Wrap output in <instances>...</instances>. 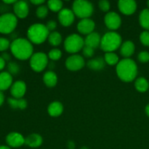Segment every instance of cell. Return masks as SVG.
I'll return each mask as SVG.
<instances>
[{
  "label": "cell",
  "mask_w": 149,
  "mask_h": 149,
  "mask_svg": "<svg viewBox=\"0 0 149 149\" xmlns=\"http://www.w3.org/2000/svg\"><path fill=\"white\" fill-rule=\"evenodd\" d=\"M48 8L53 13H59L63 10V2L60 0H49L47 1Z\"/></svg>",
  "instance_id": "obj_29"
},
{
  "label": "cell",
  "mask_w": 149,
  "mask_h": 149,
  "mask_svg": "<svg viewBox=\"0 0 149 149\" xmlns=\"http://www.w3.org/2000/svg\"><path fill=\"white\" fill-rule=\"evenodd\" d=\"M6 65V61L0 55V71H2Z\"/></svg>",
  "instance_id": "obj_41"
},
{
  "label": "cell",
  "mask_w": 149,
  "mask_h": 149,
  "mask_svg": "<svg viewBox=\"0 0 149 149\" xmlns=\"http://www.w3.org/2000/svg\"><path fill=\"white\" fill-rule=\"evenodd\" d=\"M26 92V84L25 81L22 80H17V81L13 82V85L10 87V94L12 97L14 98L20 99L23 98Z\"/></svg>",
  "instance_id": "obj_14"
},
{
  "label": "cell",
  "mask_w": 149,
  "mask_h": 149,
  "mask_svg": "<svg viewBox=\"0 0 149 149\" xmlns=\"http://www.w3.org/2000/svg\"><path fill=\"white\" fill-rule=\"evenodd\" d=\"M65 64L66 68L69 71H77L84 68L85 65V61L80 55L74 54L67 58Z\"/></svg>",
  "instance_id": "obj_9"
},
{
  "label": "cell",
  "mask_w": 149,
  "mask_h": 149,
  "mask_svg": "<svg viewBox=\"0 0 149 149\" xmlns=\"http://www.w3.org/2000/svg\"><path fill=\"white\" fill-rule=\"evenodd\" d=\"M138 59L141 63H148L149 61V52L148 51H141L138 54Z\"/></svg>",
  "instance_id": "obj_37"
},
{
  "label": "cell",
  "mask_w": 149,
  "mask_h": 149,
  "mask_svg": "<svg viewBox=\"0 0 149 149\" xmlns=\"http://www.w3.org/2000/svg\"><path fill=\"white\" fill-rule=\"evenodd\" d=\"M49 33L45 25L34 23L28 29L27 37L32 44L41 45L48 39Z\"/></svg>",
  "instance_id": "obj_3"
},
{
  "label": "cell",
  "mask_w": 149,
  "mask_h": 149,
  "mask_svg": "<svg viewBox=\"0 0 149 149\" xmlns=\"http://www.w3.org/2000/svg\"><path fill=\"white\" fill-rule=\"evenodd\" d=\"M45 26H46L47 29H48V31L49 32L55 31V29L57 28V22L53 20H50L47 23V24Z\"/></svg>",
  "instance_id": "obj_38"
},
{
  "label": "cell",
  "mask_w": 149,
  "mask_h": 149,
  "mask_svg": "<svg viewBox=\"0 0 149 149\" xmlns=\"http://www.w3.org/2000/svg\"><path fill=\"white\" fill-rule=\"evenodd\" d=\"M72 11L75 16L81 19L90 18L94 12V7L90 1L85 0H76L73 2Z\"/></svg>",
  "instance_id": "obj_5"
},
{
  "label": "cell",
  "mask_w": 149,
  "mask_h": 149,
  "mask_svg": "<svg viewBox=\"0 0 149 149\" xmlns=\"http://www.w3.org/2000/svg\"><path fill=\"white\" fill-rule=\"evenodd\" d=\"M104 58L102 57H97L94 59H90L87 63V65L90 69L93 71H101L106 65Z\"/></svg>",
  "instance_id": "obj_22"
},
{
  "label": "cell",
  "mask_w": 149,
  "mask_h": 149,
  "mask_svg": "<svg viewBox=\"0 0 149 149\" xmlns=\"http://www.w3.org/2000/svg\"><path fill=\"white\" fill-rule=\"evenodd\" d=\"M10 42L5 37H0V52H4L10 47Z\"/></svg>",
  "instance_id": "obj_33"
},
{
  "label": "cell",
  "mask_w": 149,
  "mask_h": 149,
  "mask_svg": "<svg viewBox=\"0 0 149 149\" xmlns=\"http://www.w3.org/2000/svg\"><path fill=\"white\" fill-rule=\"evenodd\" d=\"M13 11L17 18H26L29 13V4L26 1H17L13 4Z\"/></svg>",
  "instance_id": "obj_16"
},
{
  "label": "cell",
  "mask_w": 149,
  "mask_h": 149,
  "mask_svg": "<svg viewBox=\"0 0 149 149\" xmlns=\"http://www.w3.org/2000/svg\"><path fill=\"white\" fill-rule=\"evenodd\" d=\"M100 42H101V36L98 33L94 31L86 36L84 39V45L95 49L97 47H100Z\"/></svg>",
  "instance_id": "obj_20"
},
{
  "label": "cell",
  "mask_w": 149,
  "mask_h": 149,
  "mask_svg": "<svg viewBox=\"0 0 149 149\" xmlns=\"http://www.w3.org/2000/svg\"><path fill=\"white\" fill-rule=\"evenodd\" d=\"M139 23L146 31H149V9H143L139 15Z\"/></svg>",
  "instance_id": "obj_25"
},
{
  "label": "cell",
  "mask_w": 149,
  "mask_h": 149,
  "mask_svg": "<svg viewBox=\"0 0 149 149\" xmlns=\"http://www.w3.org/2000/svg\"><path fill=\"white\" fill-rule=\"evenodd\" d=\"M4 95L2 91H0V106H2V104L4 102Z\"/></svg>",
  "instance_id": "obj_43"
},
{
  "label": "cell",
  "mask_w": 149,
  "mask_h": 149,
  "mask_svg": "<svg viewBox=\"0 0 149 149\" xmlns=\"http://www.w3.org/2000/svg\"><path fill=\"white\" fill-rule=\"evenodd\" d=\"M13 84V77L8 71L0 72V91L10 89Z\"/></svg>",
  "instance_id": "obj_17"
},
{
  "label": "cell",
  "mask_w": 149,
  "mask_h": 149,
  "mask_svg": "<svg viewBox=\"0 0 149 149\" xmlns=\"http://www.w3.org/2000/svg\"><path fill=\"white\" fill-rule=\"evenodd\" d=\"M1 57L4 60V61L7 62V61H10V59H11V57H10V55L7 52H2L1 55Z\"/></svg>",
  "instance_id": "obj_39"
},
{
  "label": "cell",
  "mask_w": 149,
  "mask_h": 149,
  "mask_svg": "<svg viewBox=\"0 0 149 149\" xmlns=\"http://www.w3.org/2000/svg\"><path fill=\"white\" fill-rule=\"evenodd\" d=\"M48 42L49 45L52 47H58L62 42V36L58 31L50 32L48 36Z\"/></svg>",
  "instance_id": "obj_27"
},
{
  "label": "cell",
  "mask_w": 149,
  "mask_h": 149,
  "mask_svg": "<svg viewBox=\"0 0 149 149\" xmlns=\"http://www.w3.org/2000/svg\"><path fill=\"white\" fill-rule=\"evenodd\" d=\"M122 44V36L116 31H109L101 37L100 47L106 52H113L120 48Z\"/></svg>",
  "instance_id": "obj_4"
},
{
  "label": "cell",
  "mask_w": 149,
  "mask_h": 149,
  "mask_svg": "<svg viewBox=\"0 0 149 149\" xmlns=\"http://www.w3.org/2000/svg\"><path fill=\"white\" fill-rule=\"evenodd\" d=\"M119 10L125 15L134 14L137 10V3L133 0H120L118 2Z\"/></svg>",
  "instance_id": "obj_13"
},
{
  "label": "cell",
  "mask_w": 149,
  "mask_h": 149,
  "mask_svg": "<svg viewBox=\"0 0 149 149\" xmlns=\"http://www.w3.org/2000/svg\"><path fill=\"white\" fill-rule=\"evenodd\" d=\"M147 4H148V7H149V1H148V2H147Z\"/></svg>",
  "instance_id": "obj_48"
},
{
  "label": "cell",
  "mask_w": 149,
  "mask_h": 149,
  "mask_svg": "<svg viewBox=\"0 0 149 149\" xmlns=\"http://www.w3.org/2000/svg\"><path fill=\"white\" fill-rule=\"evenodd\" d=\"M43 81L48 87H54L58 83V76L54 71H48L43 76Z\"/></svg>",
  "instance_id": "obj_24"
},
{
  "label": "cell",
  "mask_w": 149,
  "mask_h": 149,
  "mask_svg": "<svg viewBox=\"0 0 149 149\" xmlns=\"http://www.w3.org/2000/svg\"><path fill=\"white\" fill-rule=\"evenodd\" d=\"M29 63L31 69L35 72H42L49 64L47 55L43 52H35L29 59Z\"/></svg>",
  "instance_id": "obj_8"
},
{
  "label": "cell",
  "mask_w": 149,
  "mask_h": 149,
  "mask_svg": "<svg viewBox=\"0 0 149 149\" xmlns=\"http://www.w3.org/2000/svg\"><path fill=\"white\" fill-rule=\"evenodd\" d=\"M84 47V39L77 33H72L65 38L64 41L65 50L71 55L77 54Z\"/></svg>",
  "instance_id": "obj_6"
},
{
  "label": "cell",
  "mask_w": 149,
  "mask_h": 149,
  "mask_svg": "<svg viewBox=\"0 0 149 149\" xmlns=\"http://www.w3.org/2000/svg\"><path fill=\"white\" fill-rule=\"evenodd\" d=\"M16 1H15V0H10V1H3V3L9 5V4H14Z\"/></svg>",
  "instance_id": "obj_44"
},
{
  "label": "cell",
  "mask_w": 149,
  "mask_h": 149,
  "mask_svg": "<svg viewBox=\"0 0 149 149\" xmlns=\"http://www.w3.org/2000/svg\"><path fill=\"white\" fill-rule=\"evenodd\" d=\"M58 21L63 26L68 27L73 24L75 19V15L72 10L63 8L58 13Z\"/></svg>",
  "instance_id": "obj_11"
},
{
  "label": "cell",
  "mask_w": 149,
  "mask_h": 149,
  "mask_svg": "<svg viewBox=\"0 0 149 149\" xmlns=\"http://www.w3.org/2000/svg\"><path fill=\"white\" fill-rule=\"evenodd\" d=\"M47 56L48 58L52 61H59L62 57V52L61 49H58V48H53L49 51Z\"/></svg>",
  "instance_id": "obj_30"
},
{
  "label": "cell",
  "mask_w": 149,
  "mask_h": 149,
  "mask_svg": "<svg viewBox=\"0 0 149 149\" xmlns=\"http://www.w3.org/2000/svg\"><path fill=\"white\" fill-rule=\"evenodd\" d=\"M118 77L125 82H131L138 75V65L131 58H124L116 65Z\"/></svg>",
  "instance_id": "obj_2"
},
{
  "label": "cell",
  "mask_w": 149,
  "mask_h": 149,
  "mask_svg": "<svg viewBox=\"0 0 149 149\" xmlns=\"http://www.w3.org/2000/svg\"><path fill=\"white\" fill-rule=\"evenodd\" d=\"M95 23L92 19H81L77 24V30L81 34L89 35L94 32Z\"/></svg>",
  "instance_id": "obj_15"
},
{
  "label": "cell",
  "mask_w": 149,
  "mask_h": 149,
  "mask_svg": "<svg viewBox=\"0 0 149 149\" xmlns=\"http://www.w3.org/2000/svg\"><path fill=\"white\" fill-rule=\"evenodd\" d=\"M42 137L37 133H31L25 138V145L30 148H38L42 146Z\"/></svg>",
  "instance_id": "obj_18"
},
{
  "label": "cell",
  "mask_w": 149,
  "mask_h": 149,
  "mask_svg": "<svg viewBox=\"0 0 149 149\" xmlns=\"http://www.w3.org/2000/svg\"><path fill=\"white\" fill-rule=\"evenodd\" d=\"M7 103L10 108L13 109H20L24 110L27 108L28 103L26 99L24 98H14V97H9L7 99Z\"/></svg>",
  "instance_id": "obj_23"
},
{
  "label": "cell",
  "mask_w": 149,
  "mask_h": 149,
  "mask_svg": "<svg viewBox=\"0 0 149 149\" xmlns=\"http://www.w3.org/2000/svg\"><path fill=\"white\" fill-rule=\"evenodd\" d=\"M135 50V44L130 40L125 41L120 47V54L125 58H130Z\"/></svg>",
  "instance_id": "obj_19"
},
{
  "label": "cell",
  "mask_w": 149,
  "mask_h": 149,
  "mask_svg": "<svg viewBox=\"0 0 149 149\" xmlns=\"http://www.w3.org/2000/svg\"><path fill=\"white\" fill-rule=\"evenodd\" d=\"M81 149H89V148H87V146H83V147H81Z\"/></svg>",
  "instance_id": "obj_47"
},
{
  "label": "cell",
  "mask_w": 149,
  "mask_h": 149,
  "mask_svg": "<svg viewBox=\"0 0 149 149\" xmlns=\"http://www.w3.org/2000/svg\"><path fill=\"white\" fill-rule=\"evenodd\" d=\"M20 65L15 62H13V61H10L7 64V71L11 74L12 76L16 75V74H18L20 72Z\"/></svg>",
  "instance_id": "obj_32"
},
{
  "label": "cell",
  "mask_w": 149,
  "mask_h": 149,
  "mask_svg": "<svg viewBox=\"0 0 149 149\" xmlns=\"http://www.w3.org/2000/svg\"><path fill=\"white\" fill-rule=\"evenodd\" d=\"M17 26V17L14 13H5L0 15V33L10 34Z\"/></svg>",
  "instance_id": "obj_7"
},
{
  "label": "cell",
  "mask_w": 149,
  "mask_h": 149,
  "mask_svg": "<svg viewBox=\"0 0 149 149\" xmlns=\"http://www.w3.org/2000/svg\"><path fill=\"white\" fill-rule=\"evenodd\" d=\"M98 7L103 12L105 13H109V10L111 8L110 2L107 0H100L98 2Z\"/></svg>",
  "instance_id": "obj_35"
},
{
  "label": "cell",
  "mask_w": 149,
  "mask_h": 149,
  "mask_svg": "<svg viewBox=\"0 0 149 149\" xmlns=\"http://www.w3.org/2000/svg\"><path fill=\"white\" fill-rule=\"evenodd\" d=\"M104 23L111 31H115L122 25V19L118 13L115 12H109L105 15Z\"/></svg>",
  "instance_id": "obj_10"
},
{
  "label": "cell",
  "mask_w": 149,
  "mask_h": 149,
  "mask_svg": "<svg viewBox=\"0 0 149 149\" xmlns=\"http://www.w3.org/2000/svg\"><path fill=\"white\" fill-rule=\"evenodd\" d=\"M6 143L10 148H19L25 144V138L17 132H10L6 136Z\"/></svg>",
  "instance_id": "obj_12"
},
{
  "label": "cell",
  "mask_w": 149,
  "mask_h": 149,
  "mask_svg": "<svg viewBox=\"0 0 149 149\" xmlns=\"http://www.w3.org/2000/svg\"><path fill=\"white\" fill-rule=\"evenodd\" d=\"M48 13H49V8H48L47 5H42L39 6L36 10V15L37 16L38 18L44 19L47 16Z\"/></svg>",
  "instance_id": "obj_31"
},
{
  "label": "cell",
  "mask_w": 149,
  "mask_h": 149,
  "mask_svg": "<svg viewBox=\"0 0 149 149\" xmlns=\"http://www.w3.org/2000/svg\"><path fill=\"white\" fill-rule=\"evenodd\" d=\"M82 53L84 56L87 58H90L94 55L95 54V49L90 47L85 46L83 47L82 49Z\"/></svg>",
  "instance_id": "obj_36"
},
{
  "label": "cell",
  "mask_w": 149,
  "mask_h": 149,
  "mask_svg": "<svg viewBox=\"0 0 149 149\" xmlns=\"http://www.w3.org/2000/svg\"><path fill=\"white\" fill-rule=\"evenodd\" d=\"M135 87L140 93H145L149 89V81L144 77H139L135 80Z\"/></svg>",
  "instance_id": "obj_26"
},
{
  "label": "cell",
  "mask_w": 149,
  "mask_h": 149,
  "mask_svg": "<svg viewBox=\"0 0 149 149\" xmlns=\"http://www.w3.org/2000/svg\"><path fill=\"white\" fill-rule=\"evenodd\" d=\"M140 41L143 45L146 47H149V31H143L140 35Z\"/></svg>",
  "instance_id": "obj_34"
},
{
  "label": "cell",
  "mask_w": 149,
  "mask_h": 149,
  "mask_svg": "<svg viewBox=\"0 0 149 149\" xmlns=\"http://www.w3.org/2000/svg\"><path fill=\"white\" fill-rule=\"evenodd\" d=\"M104 61L109 65H116L119 63V56L115 52H106L104 55Z\"/></svg>",
  "instance_id": "obj_28"
},
{
  "label": "cell",
  "mask_w": 149,
  "mask_h": 149,
  "mask_svg": "<svg viewBox=\"0 0 149 149\" xmlns=\"http://www.w3.org/2000/svg\"><path fill=\"white\" fill-rule=\"evenodd\" d=\"M145 111H146V113L147 116L149 117V103L148 105H147L146 106L145 108Z\"/></svg>",
  "instance_id": "obj_45"
},
{
  "label": "cell",
  "mask_w": 149,
  "mask_h": 149,
  "mask_svg": "<svg viewBox=\"0 0 149 149\" xmlns=\"http://www.w3.org/2000/svg\"><path fill=\"white\" fill-rule=\"evenodd\" d=\"M67 146H68V149H74V148H75V143H74L73 141H68V143H67Z\"/></svg>",
  "instance_id": "obj_42"
},
{
  "label": "cell",
  "mask_w": 149,
  "mask_h": 149,
  "mask_svg": "<svg viewBox=\"0 0 149 149\" xmlns=\"http://www.w3.org/2000/svg\"><path fill=\"white\" fill-rule=\"evenodd\" d=\"M0 149H11L8 146H0Z\"/></svg>",
  "instance_id": "obj_46"
},
{
  "label": "cell",
  "mask_w": 149,
  "mask_h": 149,
  "mask_svg": "<svg viewBox=\"0 0 149 149\" xmlns=\"http://www.w3.org/2000/svg\"><path fill=\"white\" fill-rule=\"evenodd\" d=\"M45 2V1L44 0H31V4L38 6V7L40 5H42Z\"/></svg>",
  "instance_id": "obj_40"
},
{
  "label": "cell",
  "mask_w": 149,
  "mask_h": 149,
  "mask_svg": "<svg viewBox=\"0 0 149 149\" xmlns=\"http://www.w3.org/2000/svg\"><path fill=\"white\" fill-rule=\"evenodd\" d=\"M10 49L13 56L20 61L30 59L33 54L32 43L24 38H17L12 41Z\"/></svg>",
  "instance_id": "obj_1"
},
{
  "label": "cell",
  "mask_w": 149,
  "mask_h": 149,
  "mask_svg": "<svg viewBox=\"0 0 149 149\" xmlns=\"http://www.w3.org/2000/svg\"><path fill=\"white\" fill-rule=\"evenodd\" d=\"M47 112L48 114L52 117H58L63 112V106L59 101L52 102L48 106Z\"/></svg>",
  "instance_id": "obj_21"
}]
</instances>
